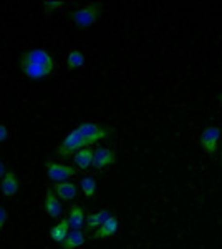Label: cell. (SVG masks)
Segmentation results:
<instances>
[{"mask_svg":"<svg viewBox=\"0 0 222 249\" xmlns=\"http://www.w3.org/2000/svg\"><path fill=\"white\" fill-rule=\"evenodd\" d=\"M102 14H103V3L91 2V3H86L85 7H80V9L71 12L70 20L75 23L76 29L86 30L95 25V22L102 17Z\"/></svg>","mask_w":222,"mask_h":249,"instance_id":"obj_3","label":"cell"},{"mask_svg":"<svg viewBox=\"0 0 222 249\" xmlns=\"http://www.w3.org/2000/svg\"><path fill=\"white\" fill-rule=\"evenodd\" d=\"M80 190L86 198H95L96 196V181L93 176H85L80 181Z\"/></svg>","mask_w":222,"mask_h":249,"instance_id":"obj_17","label":"cell"},{"mask_svg":"<svg viewBox=\"0 0 222 249\" xmlns=\"http://www.w3.org/2000/svg\"><path fill=\"white\" fill-rule=\"evenodd\" d=\"M68 232H70V224L67 219H62L58 224H55L53 228H50V238L56 244H63V241L67 239Z\"/></svg>","mask_w":222,"mask_h":249,"instance_id":"obj_14","label":"cell"},{"mask_svg":"<svg viewBox=\"0 0 222 249\" xmlns=\"http://www.w3.org/2000/svg\"><path fill=\"white\" fill-rule=\"evenodd\" d=\"M43 7L48 10H58V9H65L68 7L67 2H43Z\"/></svg>","mask_w":222,"mask_h":249,"instance_id":"obj_18","label":"cell"},{"mask_svg":"<svg viewBox=\"0 0 222 249\" xmlns=\"http://www.w3.org/2000/svg\"><path fill=\"white\" fill-rule=\"evenodd\" d=\"M75 175H76V170L73 166H70V164L47 161V176L51 183L68 181V179L73 178Z\"/></svg>","mask_w":222,"mask_h":249,"instance_id":"obj_5","label":"cell"},{"mask_svg":"<svg viewBox=\"0 0 222 249\" xmlns=\"http://www.w3.org/2000/svg\"><path fill=\"white\" fill-rule=\"evenodd\" d=\"M221 161H222V144H221Z\"/></svg>","mask_w":222,"mask_h":249,"instance_id":"obj_22","label":"cell"},{"mask_svg":"<svg viewBox=\"0 0 222 249\" xmlns=\"http://www.w3.org/2000/svg\"><path fill=\"white\" fill-rule=\"evenodd\" d=\"M68 224H70L71 231H82L85 228V210L80 204H73V206L68 210Z\"/></svg>","mask_w":222,"mask_h":249,"instance_id":"obj_11","label":"cell"},{"mask_svg":"<svg viewBox=\"0 0 222 249\" xmlns=\"http://www.w3.org/2000/svg\"><path fill=\"white\" fill-rule=\"evenodd\" d=\"M85 65V55L82 53V50L78 48H73V50L68 53V58H67V67L68 70H78Z\"/></svg>","mask_w":222,"mask_h":249,"instance_id":"obj_16","label":"cell"},{"mask_svg":"<svg viewBox=\"0 0 222 249\" xmlns=\"http://www.w3.org/2000/svg\"><path fill=\"white\" fill-rule=\"evenodd\" d=\"M221 107H222V95H221Z\"/></svg>","mask_w":222,"mask_h":249,"instance_id":"obj_23","label":"cell"},{"mask_svg":"<svg viewBox=\"0 0 222 249\" xmlns=\"http://www.w3.org/2000/svg\"><path fill=\"white\" fill-rule=\"evenodd\" d=\"M120 230V221L116 216L111 214L110 219H106L102 226L96 230V232L93 234V239H108L111 236H115Z\"/></svg>","mask_w":222,"mask_h":249,"instance_id":"obj_10","label":"cell"},{"mask_svg":"<svg viewBox=\"0 0 222 249\" xmlns=\"http://www.w3.org/2000/svg\"><path fill=\"white\" fill-rule=\"evenodd\" d=\"M110 218H111V211L110 210H102L98 213H91V214L86 218V230L88 231L98 230L104 221L110 219Z\"/></svg>","mask_w":222,"mask_h":249,"instance_id":"obj_15","label":"cell"},{"mask_svg":"<svg viewBox=\"0 0 222 249\" xmlns=\"http://www.w3.org/2000/svg\"><path fill=\"white\" fill-rule=\"evenodd\" d=\"M43 210L50 218H60L63 214V206L60 203L58 196L56 193L53 191V188H48L47 193H45V201H43Z\"/></svg>","mask_w":222,"mask_h":249,"instance_id":"obj_7","label":"cell"},{"mask_svg":"<svg viewBox=\"0 0 222 249\" xmlns=\"http://www.w3.org/2000/svg\"><path fill=\"white\" fill-rule=\"evenodd\" d=\"M86 244V234L83 231H71L68 232L67 239L63 241V249H80Z\"/></svg>","mask_w":222,"mask_h":249,"instance_id":"obj_12","label":"cell"},{"mask_svg":"<svg viewBox=\"0 0 222 249\" xmlns=\"http://www.w3.org/2000/svg\"><path fill=\"white\" fill-rule=\"evenodd\" d=\"M9 136H10L9 126H7V124H3V123H0V143L7 142V140H9Z\"/></svg>","mask_w":222,"mask_h":249,"instance_id":"obj_19","label":"cell"},{"mask_svg":"<svg viewBox=\"0 0 222 249\" xmlns=\"http://www.w3.org/2000/svg\"><path fill=\"white\" fill-rule=\"evenodd\" d=\"M116 163V153L113 150L106 146H96L93 148V163L91 166L95 168L96 171L106 170V168H111L113 164Z\"/></svg>","mask_w":222,"mask_h":249,"instance_id":"obj_6","label":"cell"},{"mask_svg":"<svg viewBox=\"0 0 222 249\" xmlns=\"http://www.w3.org/2000/svg\"><path fill=\"white\" fill-rule=\"evenodd\" d=\"M113 135V128H108L104 124H98L93 122H85L78 124L76 128L68 133L63 142L56 148V155L62 158H70L76 151L83 148H91L93 144H98L100 142H104Z\"/></svg>","mask_w":222,"mask_h":249,"instance_id":"obj_1","label":"cell"},{"mask_svg":"<svg viewBox=\"0 0 222 249\" xmlns=\"http://www.w3.org/2000/svg\"><path fill=\"white\" fill-rule=\"evenodd\" d=\"M73 163L78 170H88L93 163V148H83L73 155Z\"/></svg>","mask_w":222,"mask_h":249,"instance_id":"obj_13","label":"cell"},{"mask_svg":"<svg viewBox=\"0 0 222 249\" xmlns=\"http://www.w3.org/2000/svg\"><path fill=\"white\" fill-rule=\"evenodd\" d=\"M18 67L27 80L42 82L51 73L55 67V60L45 48H28L20 55Z\"/></svg>","mask_w":222,"mask_h":249,"instance_id":"obj_2","label":"cell"},{"mask_svg":"<svg viewBox=\"0 0 222 249\" xmlns=\"http://www.w3.org/2000/svg\"><path fill=\"white\" fill-rule=\"evenodd\" d=\"M5 173H7V170H5V164H3L2 161H0V179L5 176Z\"/></svg>","mask_w":222,"mask_h":249,"instance_id":"obj_21","label":"cell"},{"mask_svg":"<svg viewBox=\"0 0 222 249\" xmlns=\"http://www.w3.org/2000/svg\"><path fill=\"white\" fill-rule=\"evenodd\" d=\"M219 140H221V128L216 124L211 126H205L199 135V146L207 153L209 156H214L217 153V148H219Z\"/></svg>","mask_w":222,"mask_h":249,"instance_id":"obj_4","label":"cell"},{"mask_svg":"<svg viewBox=\"0 0 222 249\" xmlns=\"http://www.w3.org/2000/svg\"><path fill=\"white\" fill-rule=\"evenodd\" d=\"M7 219H9V211H7L3 206H0V230L5 226Z\"/></svg>","mask_w":222,"mask_h":249,"instance_id":"obj_20","label":"cell"},{"mask_svg":"<svg viewBox=\"0 0 222 249\" xmlns=\"http://www.w3.org/2000/svg\"><path fill=\"white\" fill-rule=\"evenodd\" d=\"M18 188H20V181L17 175L9 170L5 173V176L0 179V191L5 195V198H14L18 193Z\"/></svg>","mask_w":222,"mask_h":249,"instance_id":"obj_9","label":"cell"},{"mask_svg":"<svg viewBox=\"0 0 222 249\" xmlns=\"http://www.w3.org/2000/svg\"><path fill=\"white\" fill-rule=\"evenodd\" d=\"M53 191L56 193L60 199L63 201H75L78 198V186L71 181H62V183H55L53 186Z\"/></svg>","mask_w":222,"mask_h":249,"instance_id":"obj_8","label":"cell"}]
</instances>
